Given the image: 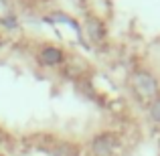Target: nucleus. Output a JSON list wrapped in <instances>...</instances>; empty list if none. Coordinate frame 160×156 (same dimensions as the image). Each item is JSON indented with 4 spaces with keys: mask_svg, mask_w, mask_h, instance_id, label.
I'll use <instances>...</instances> for the list:
<instances>
[{
    "mask_svg": "<svg viewBox=\"0 0 160 156\" xmlns=\"http://www.w3.org/2000/svg\"><path fill=\"white\" fill-rule=\"evenodd\" d=\"M134 87H136V91L142 98H152L156 93V81L148 73H138L134 77Z\"/></svg>",
    "mask_w": 160,
    "mask_h": 156,
    "instance_id": "1",
    "label": "nucleus"
},
{
    "mask_svg": "<svg viewBox=\"0 0 160 156\" xmlns=\"http://www.w3.org/2000/svg\"><path fill=\"white\" fill-rule=\"evenodd\" d=\"M112 146H113V138L112 136H99L98 140L93 142V150L98 154H108L109 150H112Z\"/></svg>",
    "mask_w": 160,
    "mask_h": 156,
    "instance_id": "2",
    "label": "nucleus"
},
{
    "mask_svg": "<svg viewBox=\"0 0 160 156\" xmlns=\"http://www.w3.org/2000/svg\"><path fill=\"white\" fill-rule=\"evenodd\" d=\"M59 61H61V51L59 49H45L41 53V63H45V65H57Z\"/></svg>",
    "mask_w": 160,
    "mask_h": 156,
    "instance_id": "3",
    "label": "nucleus"
},
{
    "mask_svg": "<svg viewBox=\"0 0 160 156\" xmlns=\"http://www.w3.org/2000/svg\"><path fill=\"white\" fill-rule=\"evenodd\" d=\"M152 118L160 120V102H154V105H152Z\"/></svg>",
    "mask_w": 160,
    "mask_h": 156,
    "instance_id": "4",
    "label": "nucleus"
}]
</instances>
